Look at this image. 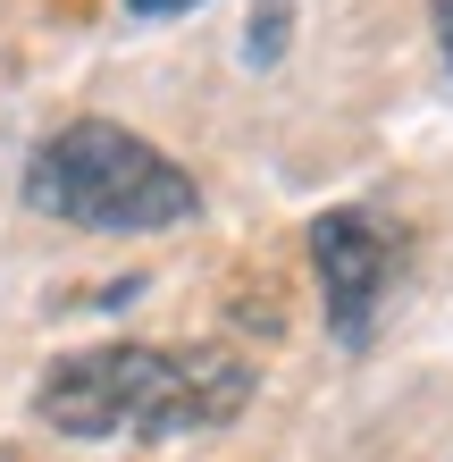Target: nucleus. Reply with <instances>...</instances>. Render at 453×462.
Masks as SVG:
<instances>
[{"instance_id":"nucleus-1","label":"nucleus","mask_w":453,"mask_h":462,"mask_svg":"<svg viewBox=\"0 0 453 462\" xmlns=\"http://www.w3.org/2000/svg\"><path fill=\"white\" fill-rule=\"evenodd\" d=\"M252 403V362L168 345H93L42 370L34 420L59 438H194Z\"/></svg>"},{"instance_id":"nucleus-2","label":"nucleus","mask_w":453,"mask_h":462,"mask_svg":"<svg viewBox=\"0 0 453 462\" xmlns=\"http://www.w3.org/2000/svg\"><path fill=\"white\" fill-rule=\"evenodd\" d=\"M25 210L85 236H159L202 210V185L143 134L110 118H76L25 160Z\"/></svg>"},{"instance_id":"nucleus-3","label":"nucleus","mask_w":453,"mask_h":462,"mask_svg":"<svg viewBox=\"0 0 453 462\" xmlns=\"http://www.w3.org/2000/svg\"><path fill=\"white\" fill-rule=\"evenodd\" d=\"M394 261H403V244H394L378 219H361V210H319V219H311L319 303H328V328L344 345L369 337V319H378L386 286H394Z\"/></svg>"},{"instance_id":"nucleus-4","label":"nucleus","mask_w":453,"mask_h":462,"mask_svg":"<svg viewBox=\"0 0 453 462\" xmlns=\"http://www.w3.org/2000/svg\"><path fill=\"white\" fill-rule=\"evenodd\" d=\"M285 9H294V0H269V9L252 17V34H244V60H252V68H269V60H277V42H285Z\"/></svg>"},{"instance_id":"nucleus-5","label":"nucleus","mask_w":453,"mask_h":462,"mask_svg":"<svg viewBox=\"0 0 453 462\" xmlns=\"http://www.w3.org/2000/svg\"><path fill=\"white\" fill-rule=\"evenodd\" d=\"M168 9H194V0H126V17H168Z\"/></svg>"},{"instance_id":"nucleus-6","label":"nucleus","mask_w":453,"mask_h":462,"mask_svg":"<svg viewBox=\"0 0 453 462\" xmlns=\"http://www.w3.org/2000/svg\"><path fill=\"white\" fill-rule=\"evenodd\" d=\"M437 42H445V68H453V0H437Z\"/></svg>"},{"instance_id":"nucleus-7","label":"nucleus","mask_w":453,"mask_h":462,"mask_svg":"<svg viewBox=\"0 0 453 462\" xmlns=\"http://www.w3.org/2000/svg\"><path fill=\"white\" fill-rule=\"evenodd\" d=\"M0 462H17V454H0Z\"/></svg>"}]
</instances>
